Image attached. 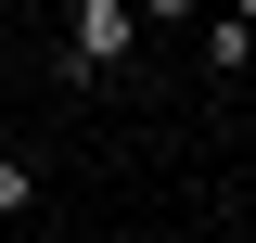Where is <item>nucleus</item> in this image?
Returning <instances> with one entry per match:
<instances>
[{
    "mask_svg": "<svg viewBox=\"0 0 256 243\" xmlns=\"http://www.w3.org/2000/svg\"><path fill=\"white\" fill-rule=\"evenodd\" d=\"M128 38H141V13H128V0H77V26H64V77H102Z\"/></svg>",
    "mask_w": 256,
    "mask_h": 243,
    "instance_id": "nucleus-1",
    "label": "nucleus"
},
{
    "mask_svg": "<svg viewBox=\"0 0 256 243\" xmlns=\"http://www.w3.org/2000/svg\"><path fill=\"white\" fill-rule=\"evenodd\" d=\"M205 64H218V77H244V64H256V13H218V26H205Z\"/></svg>",
    "mask_w": 256,
    "mask_h": 243,
    "instance_id": "nucleus-2",
    "label": "nucleus"
},
{
    "mask_svg": "<svg viewBox=\"0 0 256 243\" xmlns=\"http://www.w3.org/2000/svg\"><path fill=\"white\" fill-rule=\"evenodd\" d=\"M38 192H52V180H38L26 154H0V230H13V218H38Z\"/></svg>",
    "mask_w": 256,
    "mask_h": 243,
    "instance_id": "nucleus-3",
    "label": "nucleus"
}]
</instances>
